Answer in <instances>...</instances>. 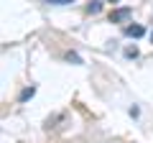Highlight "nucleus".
Masks as SVG:
<instances>
[{
    "instance_id": "nucleus-1",
    "label": "nucleus",
    "mask_w": 153,
    "mask_h": 143,
    "mask_svg": "<svg viewBox=\"0 0 153 143\" xmlns=\"http://www.w3.org/2000/svg\"><path fill=\"white\" fill-rule=\"evenodd\" d=\"M130 18V8H117V10L110 13V23H120V21H128Z\"/></svg>"
},
{
    "instance_id": "nucleus-2",
    "label": "nucleus",
    "mask_w": 153,
    "mask_h": 143,
    "mask_svg": "<svg viewBox=\"0 0 153 143\" xmlns=\"http://www.w3.org/2000/svg\"><path fill=\"white\" fill-rule=\"evenodd\" d=\"M125 33L133 36V39H140L143 33H146V28H143V26H125Z\"/></svg>"
},
{
    "instance_id": "nucleus-3",
    "label": "nucleus",
    "mask_w": 153,
    "mask_h": 143,
    "mask_svg": "<svg viewBox=\"0 0 153 143\" xmlns=\"http://www.w3.org/2000/svg\"><path fill=\"white\" fill-rule=\"evenodd\" d=\"M100 8H102L100 0H89V13H100Z\"/></svg>"
},
{
    "instance_id": "nucleus-4",
    "label": "nucleus",
    "mask_w": 153,
    "mask_h": 143,
    "mask_svg": "<svg viewBox=\"0 0 153 143\" xmlns=\"http://www.w3.org/2000/svg\"><path fill=\"white\" fill-rule=\"evenodd\" d=\"M33 92H36V89H33V87L23 89V92H21V100H28V97H33Z\"/></svg>"
},
{
    "instance_id": "nucleus-5",
    "label": "nucleus",
    "mask_w": 153,
    "mask_h": 143,
    "mask_svg": "<svg viewBox=\"0 0 153 143\" xmlns=\"http://www.w3.org/2000/svg\"><path fill=\"white\" fill-rule=\"evenodd\" d=\"M125 56H138V49H135V46H128V49H125Z\"/></svg>"
},
{
    "instance_id": "nucleus-6",
    "label": "nucleus",
    "mask_w": 153,
    "mask_h": 143,
    "mask_svg": "<svg viewBox=\"0 0 153 143\" xmlns=\"http://www.w3.org/2000/svg\"><path fill=\"white\" fill-rule=\"evenodd\" d=\"M51 5H66V3H74V0H49Z\"/></svg>"
},
{
    "instance_id": "nucleus-7",
    "label": "nucleus",
    "mask_w": 153,
    "mask_h": 143,
    "mask_svg": "<svg viewBox=\"0 0 153 143\" xmlns=\"http://www.w3.org/2000/svg\"><path fill=\"white\" fill-rule=\"evenodd\" d=\"M107 3H117V0H107Z\"/></svg>"
},
{
    "instance_id": "nucleus-8",
    "label": "nucleus",
    "mask_w": 153,
    "mask_h": 143,
    "mask_svg": "<svg viewBox=\"0 0 153 143\" xmlns=\"http://www.w3.org/2000/svg\"><path fill=\"white\" fill-rule=\"evenodd\" d=\"M151 41H153V31H151Z\"/></svg>"
}]
</instances>
